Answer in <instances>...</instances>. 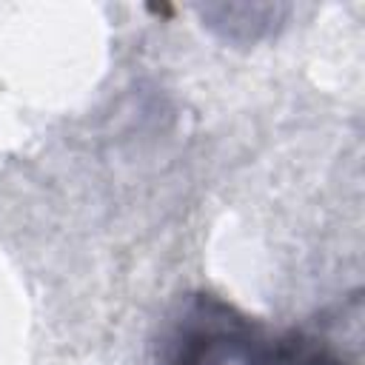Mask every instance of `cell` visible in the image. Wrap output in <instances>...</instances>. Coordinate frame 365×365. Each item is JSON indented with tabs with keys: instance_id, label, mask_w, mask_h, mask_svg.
I'll list each match as a JSON object with an SVG mask.
<instances>
[{
	"instance_id": "cell-1",
	"label": "cell",
	"mask_w": 365,
	"mask_h": 365,
	"mask_svg": "<svg viewBox=\"0 0 365 365\" xmlns=\"http://www.w3.org/2000/svg\"><path fill=\"white\" fill-rule=\"evenodd\" d=\"M160 365H356L331 339L274 328L217 294H188L171 319Z\"/></svg>"
}]
</instances>
